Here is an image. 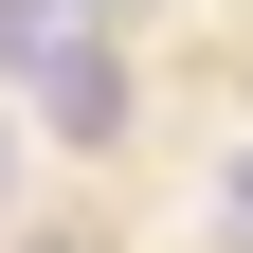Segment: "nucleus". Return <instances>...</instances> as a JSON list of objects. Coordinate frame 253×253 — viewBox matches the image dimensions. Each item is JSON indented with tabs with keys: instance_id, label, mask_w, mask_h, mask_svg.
<instances>
[{
	"instance_id": "obj_1",
	"label": "nucleus",
	"mask_w": 253,
	"mask_h": 253,
	"mask_svg": "<svg viewBox=\"0 0 253 253\" xmlns=\"http://www.w3.org/2000/svg\"><path fill=\"white\" fill-rule=\"evenodd\" d=\"M0 73L37 90V126H73V145H109V126H126L109 37H90V18H54V0H0Z\"/></svg>"
},
{
	"instance_id": "obj_2",
	"label": "nucleus",
	"mask_w": 253,
	"mask_h": 253,
	"mask_svg": "<svg viewBox=\"0 0 253 253\" xmlns=\"http://www.w3.org/2000/svg\"><path fill=\"white\" fill-rule=\"evenodd\" d=\"M217 253H253V145H235V181H217Z\"/></svg>"
},
{
	"instance_id": "obj_3",
	"label": "nucleus",
	"mask_w": 253,
	"mask_h": 253,
	"mask_svg": "<svg viewBox=\"0 0 253 253\" xmlns=\"http://www.w3.org/2000/svg\"><path fill=\"white\" fill-rule=\"evenodd\" d=\"M0 181H18V126H0Z\"/></svg>"
},
{
	"instance_id": "obj_4",
	"label": "nucleus",
	"mask_w": 253,
	"mask_h": 253,
	"mask_svg": "<svg viewBox=\"0 0 253 253\" xmlns=\"http://www.w3.org/2000/svg\"><path fill=\"white\" fill-rule=\"evenodd\" d=\"M54 18H73V0H54Z\"/></svg>"
}]
</instances>
